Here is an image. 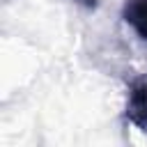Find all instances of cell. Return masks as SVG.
Masks as SVG:
<instances>
[{
	"instance_id": "obj_1",
	"label": "cell",
	"mask_w": 147,
	"mask_h": 147,
	"mask_svg": "<svg viewBox=\"0 0 147 147\" xmlns=\"http://www.w3.org/2000/svg\"><path fill=\"white\" fill-rule=\"evenodd\" d=\"M124 117L129 124L147 133V78H138L129 85Z\"/></svg>"
},
{
	"instance_id": "obj_2",
	"label": "cell",
	"mask_w": 147,
	"mask_h": 147,
	"mask_svg": "<svg viewBox=\"0 0 147 147\" xmlns=\"http://www.w3.org/2000/svg\"><path fill=\"white\" fill-rule=\"evenodd\" d=\"M122 18L142 41H147V0H124Z\"/></svg>"
},
{
	"instance_id": "obj_3",
	"label": "cell",
	"mask_w": 147,
	"mask_h": 147,
	"mask_svg": "<svg viewBox=\"0 0 147 147\" xmlns=\"http://www.w3.org/2000/svg\"><path fill=\"white\" fill-rule=\"evenodd\" d=\"M74 2H78V5H83L87 9H96L99 7V0H74Z\"/></svg>"
}]
</instances>
